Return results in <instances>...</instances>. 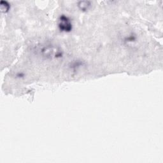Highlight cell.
<instances>
[{"label": "cell", "mask_w": 163, "mask_h": 163, "mask_svg": "<svg viewBox=\"0 0 163 163\" xmlns=\"http://www.w3.org/2000/svg\"><path fill=\"white\" fill-rule=\"evenodd\" d=\"M59 29L62 32L69 33L72 30V23L68 17L64 15H61L59 18L58 21Z\"/></svg>", "instance_id": "cell-1"}, {"label": "cell", "mask_w": 163, "mask_h": 163, "mask_svg": "<svg viewBox=\"0 0 163 163\" xmlns=\"http://www.w3.org/2000/svg\"><path fill=\"white\" fill-rule=\"evenodd\" d=\"M0 6H1V12L3 13L8 12L10 8V6L8 4V3L7 1H1V3H0Z\"/></svg>", "instance_id": "cell-3"}, {"label": "cell", "mask_w": 163, "mask_h": 163, "mask_svg": "<svg viewBox=\"0 0 163 163\" xmlns=\"http://www.w3.org/2000/svg\"><path fill=\"white\" fill-rule=\"evenodd\" d=\"M91 2L90 1H80L78 4V8L81 11L85 12L87 10H88L89 8L91 7Z\"/></svg>", "instance_id": "cell-2"}]
</instances>
